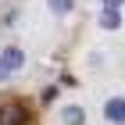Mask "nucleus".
Returning a JSON list of instances; mask_svg holds the SVG:
<instances>
[{"label": "nucleus", "instance_id": "7", "mask_svg": "<svg viewBox=\"0 0 125 125\" xmlns=\"http://www.w3.org/2000/svg\"><path fill=\"white\" fill-rule=\"evenodd\" d=\"M100 7H125V0H100Z\"/></svg>", "mask_w": 125, "mask_h": 125}, {"label": "nucleus", "instance_id": "5", "mask_svg": "<svg viewBox=\"0 0 125 125\" xmlns=\"http://www.w3.org/2000/svg\"><path fill=\"white\" fill-rule=\"evenodd\" d=\"M96 25L104 32H118L125 25V18H122V7H100V14H96Z\"/></svg>", "mask_w": 125, "mask_h": 125}, {"label": "nucleus", "instance_id": "1", "mask_svg": "<svg viewBox=\"0 0 125 125\" xmlns=\"http://www.w3.org/2000/svg\"><path fill=\"white\" fill-rule=\"evenodd\" d=\"M39 111L21 93H0V125H36Z\"/></svg>", "mask_w": 125, "mask_h": 125}, {"label": "nucleus", "instance_id": "6", "mask_svg": "<svg viewBox=\"0 0 125 125\" xmlns=\"http://www.w3.org/2000/svg\"><path fill=\"white\" fill-rule=\"evenodd\" d=\"M47 11L54 18H72L79 11V0H47Z\"/></svg>", "mask_w": 125, "mask_h": 125}, {"label": "nucleus", "instance_id": "2", "mask_svg": "<svg viewBox=\"0 0 125 125\" xmlns=\"http://www.w3.org/2000/svg\"><path fill=\"white\" fill-rule=\"evenodd\" d=\"M25 68H29L25 47H18V43H4V47H0V86L11 82L14 75H21Z\"/></svg>", "mask_w": 125, "mask_h": 125}, {"label": "nucleus", "instance_id": "3", "mask_svg": "<svg viewBox=\"0 0 125 125\" xmlns=\"http://www.w3.org/2000/svg\"><path fill=\"white\" fill-rule=\"evenodd\" d=\"M100 118L104 125H125V89H111L100 100Z\"/></svg>", "mask_w": 125, "mask_h": 125}, {"label": "nucleus", "instance_id": "4", "mask_svg": "<svg viewBox=\"0 0 125 125\" xmlns=\"http://www.w3.org/2000/svg\"><path fill=\"white\" fill-rule=\"evenodd\" d=\"M57 125H89V107L82 100H68V104L57 107V115H54Z\"/></svg>", "mask_w": 125, "mask_h": 125}]
</instances>
